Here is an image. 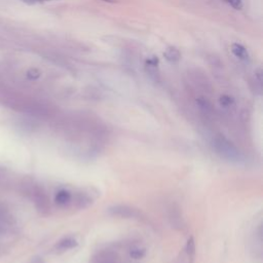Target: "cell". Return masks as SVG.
Returning a JSON list of instances; mask_svg holds the SVG:
<instances>
[{"label":"cell","mask_w":263,"mask_h":263,"mask_svg":"<svg viewBox=\"0 0 263 263\" xmlns=\"http://www.w3.org/2000/svg\"><path fill=\"white\" fill-rule=\"evenodd\" d=\"M39 76H40V72L35 68H32L27 72V77L30 79H37Z\"/></svg>","instance_id":"obj_12"},{"label":"cell","mask_w":263,"mask_h":263,"mask_svg":"<svg viewBox=\"0 0 263 263\" xmlns=\"http://www.w3.org/2000/svg\"><path fill=\"white\" fill-rule=\"evenodd\" d=\"M230 6H232L234 9H241L242 8V0H223Z\"/></svg>","instance_id":"obj_10"},{"label":"cell","mask_w":263,"mask_h":263,"mask_svg":"<svg viewBox=\"0 0 263 263\" xmlns=\"http://www.w3.org/2000/svg\"><path fill=\"white\" fill-rule=\"evenodd\" d=\"M75 245H76V240L74 238L67 237V238H64L61 241H59V243L57 245V249L60 251H66V250L73 248Z\"/></svg>","instance_id":"obj_8"},{"label":"cell","mask_w":263,"mask_h":263,"mask_svg":"<svg viewBox=\"0 0 263 263\" xmlns=\"http://www.w3.org/2000/svg\"><path fill=\"white\" fill-rule=\"evenodd\" d=\"M20 1L27 5H35V4H40V3L50 2V1H59V0H20Z\"/></svg>","instance_id":"obj_11"},{"label":"cell","mask_w":263,"mask_h":263,"mask_svg":"<svg viewBox=\"0 0 263 263\" xmlns=\"http://www.w3.org/2000/svg\"><path fill=\"white\" fill-rule=\"evenodd\" d=\"M163 55L170 63H176L181 59V53L176 47H167L163 52Z\"/></svg>","instance_id":"obj_5"},{"label":"cell","mask_w":263,"mask_h":263,"mask_svg":"<svg viewBox=\"0 0 263 263\" xmlns=\"http://www.w3.org/2000/svg\"><path fill=\"white\" fill-rule=\"evenodd\" d=\"M219 101H220L221 106H223V107H225V108H230L231 106L234 105V100H233L231 97L226 96V95H225V96H222Z\"/></svg>","instance_id":"obj_9"},{"label":"cell","mask_w":263,"mask_h":263,"mask_svg":"<svg viewBox=\"0 0 263 263\" xmlns=\"http://www.w3.org/2000/svg\"><path fill=\"white\" fill-rule=\"evenodd\" d=\"M212 145L214 150L218 155H220L225 160L230 162H241L243 161V154L239 151V149L232 144L227 138L222 135H217L213 138Z\"/></svg>","instance_id":"obj_1"},{"label":"cell","mask_w":263,"mask_h":263,"mask_svg":"<svg viewBox=\"0 0 263 263\" xmlns=\"http://www.w3.org/2000/svg\"><path fill=\"white\" fill-rule=\"evenodd\" d=\"M111 211L114 213V215H118L121 217H134L137 215L134 210H130L125 206H115Z\"/></svg>","instance_id":"obj_7"},{"label":"cell","mask_w":263,"mask_h":263,"mask_svg":"<svg viewBox=\"0 0 263 263\" xmlns=\"http://www.w3.org/2000/svg\"><path fill=\"white\" fill-rule=\"evenodd\" d=\"M230 50L233 53V55L235 58H237L238 60H240L242 62H249L250 61V54H249L247 48L243 45H241L239 43H232Z\"/></svg>","instance_id":"obj_2"},{"label":"cell","mask_w":263,"mask_h":263,"mask_svg":"<svg viewBox=\"0 0 263 263\" xmlns=\"http://www.w3.org/2000/svg\"><path fill=\"white\" fill-rule=\"evenodd\" d=\"M72 200V194L70 191L66 190V189H62L60 191L57 192L55 197H54V201L55 203H58L61 206H65L67 204H69Z\"/></svg>","instance_id":"obj_4"},{"label":"cell","mask_w":263,"mask_h":263,"mask_svg":"<svg viewBox=\"0 0 263 263\" xmlns=\"http://www.w3.org/2000/svg\"><path fill=\"white\" fill-rule=\"evenodd\" d=\"M186 259L188 263H193L194 261V257H195V243L193 238L191 237L190 239H188L187 245H186Z\"/></svg>","instance_id":"obj_6"},{"label":"cell","mask_w":263,"mask_h":263,"mask_svg":"<svg viewBox=\"0 0 263 263\" xmlns=\"http://www.w3.org/2000/svg\"><path fill=\"white\" fill-rule=\"evenodd\" d=\"M158 65L159 60L157 57H149L145 61V70L149 74V76L156 78V75L158 74Z\"/></svg>","instance_id":"obj_3"},{"label":"cell","mask_w":263,"mask_h":263,"mask_svg":"<svg viewBox=\"0 0 263 263\" xmlns=\"http://www.w3.org/2000/svg\"><path fill=\"white\" fill-rule=\"evenodd\" d=\"M102 1H111V0H102Z\"/></svg>","instance_id":"obj_13"}]
</instances>
